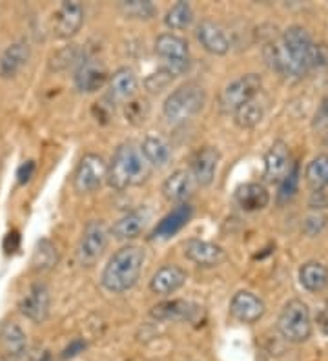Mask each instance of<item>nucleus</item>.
<instances>
[{
    "instance_id": "nucleus-9",
    "label": "nucleus",
    "mask_w": 328,
    "mask_h": 361,
    "mask_svg": "<svg viewBox=\"0 0 328 361\" xmlns=\"http://www.w3.org/2000/svg\"><path fill=\"white\" fill-rule=\"evenodd\" d=\"M106 177H108V164L104 163V159L97 154H86L80 159L73 173L75 192L92 194L97 188H101Z\"/></svg>"
},
{
    "instance_id": "nucleus-11",
    "label": "nucleus",
    "mask_w": 328,
    "mask_h": 361,
    "mask_svg": "<svg viewBox=\"0 0 328 361\" xmlns=\"http://www.w3.org/2000/svg\"><path fill=\"white\" fill-rule=\"evenodd\" d=\"M184 256L192 263L205 267V269H214L226 261V252L219 245L202 239H188L184 243Z\"/></svg>"
},
{
    "instance_id": "nucleus-37",
    "label": "nucleus",
    "mask_w": 328,
    "mask_h": 361,
    "mask_svg": "<svg viewBox=\"0 0 328 361\" xmlns=\"http://www.w3.org/2000/svg\"><path fill=\"white\" fill-rule=\"evenodd\" d=\"M312 126H314L315 130H323L328 126V95L320 102V106H317L314 121H312Z\"/></svg>"
},
{
    "instance_id": "nucleus-18",
    "label": "nucleus",
    "mask_w": 328,
    "mask_h": 361,
    "mask_svg": "<svg viewBox=\"0 0 328 361\" xmlns=\"http://www.w3.org/2000/svg\"><path fill=\"white\" fill-rule=\"evenodd\" d=\"M31 49L26 40H18L9 44L0 55V79H11L26 66L30 61Z\"/></svg>"
},
{
    "instance_id": "nucleus-16",
    "label": "nucleus",
    "mask_w": 328,
    "mask_h": 361,
    "mask_svg": "<svg viewBox=\"0 0 328 361\" xmlns=\"http://www.w3.org/2000/svg\"><path fill=\"white\" fill-rule=\"evenodd\" d=\"M221 154L215 146H202L192 159V176L199 186H210L215 179Z\"/></svg>"
},
{
    "instance_id": "nucleus-19",
    "label": "nucleus",
    "mask_w": 328,
    "mask_h": 361,
    "mask_svg": "<svg viewBox=\"0 0 328 361\" xmlns=\"http://www.w3.org/2000/svg\"><path fill=\"white\" fill-rule=\"evenodd\" d=\"M139 80H137L135 71L131 68H121L109 79L108 99L111 102H131L135 97Z\"/></svg>"
},
{
    "instance_id": "nucleus-8",
    "label": "nucleus",
    "mask_w": 328,
    "mask_h": 361,
    "mask_svg": "<svg viewBox=\"0 0 328 361\" xmlns=\"http://www.w3.org/2000/svg\"><path fill=\"white\" fill-rule=\"evenodd\" d=\"M109 230L102 221H90L83 232L79 247H77V259L84 267H92L101 259L108 247Z\"/></svg>"
},
{
    "instance_id": "nucleus-25",
    "label": "nucleus",
    "mask_w": 328,
    "mask_h": 361,
    "mask_svg": "<svg viewBox=\"0 0 328 361\" xmlns=\"http://www.w3.org/2000/svg\"><path fill=\"white\" fill-rule=\"evenodd\" d=\"M195 309L197 307H193L188 301L171 300L155 305L152 309V317L159 322H184V319H192Z\"/></svg>"
},
{
    "instance_id": "nucleus-21",
    "label": "nucleus",
    "mask_w": 328,
    "mask_h": 361,
    "mask_svg": "<svg viewBox=\"0 0 328 361\" xmlns=\"http://www.w3.org/2000/svg\"><path fill=\"white\" fill-rule=\"evenodd\" d=\"M150 221V210L146 207L135 208L130 214L123 216L117 221L111 228V233L119 241H128V239H135L140 235V232L146 228Z\"/></svg>"
},
{
    "instance_id": "nucleus-1",
    "label": "nucleus",
    "mask_w": 328,
    "mask_h": 361,
    "mask_svg": "<svg viewBox=\"0 0 328 361\" xmlns=\"http://www.w3.org/2000/svg\"><path fill=\"white\" fill-rule=\"evenodd\" d=\"M320 46L314 44L310 33L301 26H290L279 39L265 46L268 66L283 77L301 79L317 66Z\"/></svg>"
},
{
    "instance_id": "nucleus-10",
    "label": "nucleus",
    "mask_w": 328,
    "mask_h": 361,
    "mask_svg": "<svg viewBox=\"0 0 328 361\" xmlns=\"http://www.w3.org/2000/svg\"><path fill=\"white\" fill-rule=\"evenodd\" d=\"M49 305H51L49 288L44 283H35V285H31L30 292L22 298L18 309H20L22 316L28 317L30 322L42 323L49 316Z\"/></svg>"
},
{
    "instance_id": "nucleus-33",
    "label": "nucleus",
    "mask_w": 328,
    "mask_h": 361,
    "mask_svg": "<svg viewBox=\"0 0 328 361\" xmlns=\"http://www.w3.org/2000/svg\"><path fill=\"white\" fill-rule=\"evenodd\" d=\"M119 9L131 18H152L155 15V6L150 0H123Z\"/></svg>"
},
{
    "instance_id": "nucleus-4",
    "label": "nucleus",
    "mask_w": 328,
    "mask_h": 361,
    "mask_svg": "<svg viewBox=\"0 0 328 361\" xmlns=\"http://www.w3.org/2000/svg\"><path fill=\"white\" fill-rule=\"evenodd\" d=\"M206 104V92L201 84L186 82L168 95L162 114L171 124H181L195 117Z\"/></svg>"
},
{
    "instance_id": "nucleus-6",
    "label": "nucleus",
    "mask_w": 328,
    "mask_h": 361,
    "mask_svg": "<svg viewBox=\"0 0 328 361\" xmlns=\"http://www.w3.org/2000/svg\"><path fill=\"white\" fill-rule=\"evenodd\" d=\"M155 53L164 62V70L174 77L183 75L190 68V48L188 42L174 33H162L155 40Z\"/></svg>"
},
{
    "instance_id": "nucleus-28",
    "label": "nucleus",
    "mask_w": 328,
    "mask_h": 361,
    "mask_svg": "<svg viewBox=\"0 0 328 361\" xmlns=\"http://www.w3.org/2000/svg\"><path fill=\"white\" fill-rule=\"evenodd\" d=\"M265 114H267V102L257 95V97L252 99V101L246 102V104H243L233 111V121H236L239 128L250 130L261 123Z\"/></svg>"
},
{
    "instance_id": "nucleus-44",
    "label": "nucleus",
    "mask_w": 328,
    "mask_h": 361,
    "mask_svg": "<svg viewBox=\"0 0 328 361\" xmlns=\"http://www.w3.org/2000/svg\"><path fill=\"white\" fill-rule=\"evenodd\" d=\"M0 361H4V360H0Z\"/></svg>"
},
{
    "instance_id": "nucleus-38",
    "label": "nucleus",
    "mask_w": 328,
    "mask_h": 361,
    "mask_svg": "<svg viewBox=\"0 0 328 361\" xmlns=\"http://www.w3.org/2000/svg\"><path fill=\"white\" fill-rule=\"evenodd\" d=\"M324 225H327V217L315 214V216L306 217L303 228H305V232L308 233V235H317V233L324 228Z\"/></svg>"
},
{
    "instance_id": "nucleus-13",
    "label": "nucleus",
    "mask_w": 328,
    "mask_h": 361,
    "mask_svg": "<svg viewBox=\"0 0 328 361\" xmlns=\"http://www.w3.org/2000/svg\"><path fill=\"white\" fill-rule=\"evenodd\" d=\"M75 88L83 93H93L101 90L108 80V71L101 61L97 59H83L75 71Z\"/></svg>"
},
{
    "instance_id": "nucleus-41",
    "label": "nucleus",
    "mask_w": 328,
    "mask_h": 361,
    "mask_svg": "<svg viewBox=\"0 0 328 361\" xmlns=\"http://www.w3.org/2000/svg\"><path fill=\"white\" fill-rule=\"evenodd\" d=\"M84 348H86V341H84V339H73V341L62 350V360H71V357L79 356L80 353H84Z\"/></svg>"
},
{
    "instance_id": "nucleus-31",
    "label": "nucleus",
    "mask_w": 328,
    "mask_h": 361,
    "mask_svg": "<svg viewBox=\"0 0 328 361\" xmlns=\"http://www.w3.org/2000/svg\"><path fill=\"white\" fill-rule=\"evenodd\" d=\"M164 23H166V26L174 31H181L190 27L193 23L192 6H190L188 2H177V4H174L168 9L166 17H164Z\"/></svg>"
},
{
    "instance_id": "nucleus-17",
    "label": "nucleus",
    "mask_w": 328,
    "mask_h": 361,
    "mask_svg": "<svg viewBox=\"0 0 328 361\" xmlns=\"http://www.w3.org/2000/svg\"><path fill=\"white\" fill-rule=\"evenodd\" d=\"M197 39L212 55H226L230 51V39L226 31L214 20H202L197 27Z\"/></svg>"
},
{
    "instance_id": "nucleus-40",
    "label": "nucleus",
    "mask_w": 328,
    "mask_h": 361,
    "mask_svg": "<svg viewBox=\"0 0 328 361\" xmlns=\"http://www.w3.org/2000/svg\"><path fill=\"white\" fill-rule=\"evenodd\" d=\"M35 161H26V163H22L17 170V180L20 185H26L30 183L33 173H35Z\"/></svg>"
},
{
    "instance_id": "nucleus-5",
    "label": "nucleus",
    "mask_w": 328,
    "mask_h": 361,
    "mask_svg": "<svg viewBox=\"0 0 328 361\" xmlns=\"http://www.w3.org/2000/svg\"><path fill=\"white\" fill-rule=\"evenodd\" d=\"M281 336L290 343H303L312 336V322L308 305L301 300H292L284 305L277 319Z\"/></svg>"
},
{
    "instance_id": "nucleus-12",
    "label": "nucleus",
    "mask_w": 328,
    "mask_h": 361,
    "mask_svg": "<svg viewBox=\"0 0 328 361\" xmlns=\"http://www.w3.org/2000/svg\"><path fill=\"white\" fill-rule=\"evenodd\" d=\"M292 168L288 145L284 141H276L265 155V179L268 183H281L292 172Z\"/></svg>"
},
{
    "instance_id": "nucleus-3",
    "label": "nucleus",
    "mask_w": 328,
    "mask_h": 361,
    "mask_svg": "<svg viewBox=\"0 0 328 361\" xmlns=\"http://www.w3.org/2000/svg\"><path fill=\"white\" fill-rule=\"evenodd\" d=\"M148 173L150 164L145 155H142V152L135 148L131 142H124L111 155L106 180H108V185L111 188L123 192L130 186L140 185L148 177Z\"/></svg>"
},
{
    "instance_id": "nucleus-43",
    "label": "nucleus",
    "mask_w": 328,
    "mask_h": 361,
    "mask_svg": "<svg viewBox=\"0 0 328 361\" xmlns=\"http://www.w3.org/2000/svg\"><path fill=\"white\" fill-rule=\"evenodd\" d=\"M39 361H51V354H49V353H44L42 357H40Z\"/></svg>"
},
{
    "instance_id": "nucleus-42",
    "label": "nucleus",
    "mask_w": 328,
    "mask_h": 361,
    "mask_svg": "<svg viewBox=\"0 0 328 361\" xmlns=\"http://www.w3.org/2000/svg\"><path fill=\"white\" fill-rule=\"evenodd\" d=\"M317 325H320L321 332H323L324 336H328V300L324 301L323 309L317 314Z\"/></svg>"
},
{
    "instance_id": "nucleus-22",
    "label": "nucleus",
    "mask_w": 328,
    "mask_h": 361,
    "mask_svg": "<svg viewBox=\"0 0 328 361\" xmlns=\"http://www.w3.org/2000/svg\"><path fill=\"white\" fill-rule=\"evenodd\" d=\"M192 216H193L192 204L188 203L177 204V207H175L168 216H164L161 221H159V225L155 226V230H153V238L155 239L171 238V235H175V233L181 232L184 226L188 225Z\"/></svg>"
},
{
    "instance_id": "nucleus-14",
    "label": "nucleus",
    "mask_w": 328,
    "mask_h": 361,
    "mask_svg": "<svg viewBox=\"0 0 328 361\" xmlns=\"http://www.w3.org/2000/svg\"><path fill=\"white\" fill-rule=\"evenodd\" d=\"M265 310H267L265 301L248 290L237 292L232 298V303H230V314L236 317L237 322L246 323V325L259 322L265 316Z\"/></svg>"
},
{
    "instance_id": "nucleus-27",
    "label": "nucleus",
    "mask_w": 328,
    "mask_h": 361,
    "mask_svg": "<svg viewBox=\"0 0 328 361\" xmlns=\"http://www.w3.org/2000/svg\"><path fill=\"white\" fill-rule=\"evenodd\" d=\"M140 152H142L145 159L152 166H166L171 159V146L161 135L146 137L142 141V146H140Z\"/></svg>"
},
{
    "instance_id": "nucleus-26",
    "label": "nucleus",
    "mask_w": 328,
    "mask_h": 361,
    "mask_svg": "<svg viewBox=\"0 0 328 361\" xmlns=\"http://www.w3.org/2000/svg\"><path fill=\"white\" fill-rule=\"evenodd\" d=\"M299 283L308 292H323L328 286V267L320 261H308L299 270Z\"/></svg>"
},
{
    "instance_id": "nucleus-34",
    "label": "nucleus",
    "mask_w": 328,
    "mask_h": 361,
    "mask_svg": "<svg viewBox=\"0 0 328 361\" xmlns=\"http://www.w3.org/2000/svg\"><path fill=\"white\" fill-rule=\"evenodd\" d=\"M298 188H299V164H293L292 172H290L288 176L284 177V179L279 183V192H277V201H279V204L292 201L293 195L298 194Z\"/></svg>"
},
{
    "instance_id": "nucleus-20",
    "label": "nucleus",
    "mask_w": 328,
    "mask_h": 361,
    "mask_svg": "<svg viewBox=\"0 0 328 361\" xmlns=\"http://www.w3.org/2000/svg\"><path fill=\"white\" fill-rule=\"evenodd\" d=\"M186 283V272L177 264H166L153 274L152 281H150V290L153 294L168 295L174 294Z\"/></svg>"
},
{
    "instance_id": "nucleus-23",
    "label": "nucleus",
    "mask_w": 328,
    "mask_h": 361,
    "mask_svg": "<svg viewBox=\"0 0 328 361\" xmlns=\"http://www.w3.org/2000/svg\"><path fill=\"white\" fill-rule=\"evenodd\" d=\"M193 176L190 170H177L171 173L164 185H162V195L170 203L183 204L193 192Z\"/></svg>"
},
{
    "instance_id": "nucleus-7",
    "label": "nucleus",
    "mask_w": 328,
    "mask_h": 361,
    "mask_svg": "<svg viewBox=\"0 0 328 361\" xmlns=\"http://www.w3.org/2000/svg\"><path fill=\"white\" fill-rule=\"evenodd\" d=\"M262 80L257 73H248V75L239 77L219 95V106L223 111H236L243 104L250 102L261 93Z\"/></svg>"
},
{
    "instance_id": "nucleus-2",
    "label": "nucleus",
    "mask_w": 328,
    "mask_h": 361,
    "mask_svg": "<svg viewBox=\"0 0 328 361\" xmlns=\"http://www.w3.org/2000/svg\"><path fill=\"white\" fill-rule=\"evenodd\" d=\"M145 257V248L137 245H126L119 248L102 270V286L114 294H123L133 288L142 272Z\"/></svg>"
},
{
    "instance_id": "nucleus-32",
    "label": "nucleus",
    "mask_w": 328,
    "mask_h": 361,
    "mask_svg": "<svg viewBox=\"0 0 328 361\" xmlns=\"http://www.w3.org/2000/svg\"><path fill=\"white\" fill-rule=\"evenodd\" d=\"M306 183L314 190L328 185V155H317L306 166Z\"/></svg>"
},
{
    "instance_id": "nucleus-30",
    "label": "nucleus",
    "mask_w": 328,
    "mask_h": 361,
    "mask_svg": "<svg viewBox=\"0 0 328 361\" xmlns=\"http://www.w3.org/2000/svg\"><path fill=\"white\" fill-rule=\"evenodd\" d=\"M59 261V252L49 239H40L37 243L33 256H31V269L35 272H48Z\"/></svg>"
},
{
    "instance_id": "nucleus-24",
    "label": "nucleus",
    "mask_w": 328,
    "mask_h": 361,
    "mask_svg": "<svg viewBox=\"0 0 328 361\" xmlns=\"http://www.w3.org/2000/svg\"><path fill=\"white\" fill-rule=\"evenodd\" d=\"M236 201L243 210L257 212L268 207V203H270V194L259 183H246V185H241L236 190Z\"/></svg>"
},
{
    "instance_id": "nucleus-35",
    "label": "nucleus",
    "mask_w": 328,
    "mask_h": 361,
    "mask_svg": "<svg viewBox=\"0 0 328 361\" xmlns=\"http://www.w3.org/2000/svg\"><path fill=\"white\" fill-rule=\"evenodd\" d=\"M83 59H80V51L75 46H70V48H64L53 57L51 68L53 70H68L70 66H75V64H80Z\"/></svg>"
},
{
    "instance_id": "nucleus-39",
    "label": "nucleus",
    "mask_w": 328,
    "mask_h": 361,
    "mask_svg": "<svg viewBox=\"0 0 328 361\" xmlns=\"http://www.w3.org/2000/svg\"><path fill=\"white\" fill-rule=\"evenodd\" d=\"M2 247H4V252L8 256L9 254H15V252L20 248V233H18L17 230H11V232L6 233Z\"/></svg>"
},
{
    "instance_id": "nucleus-36",
    "label": "nucleus",
    "mask_w": 328,
    "mask_h": 361,
    "mask_svg": "<svg viewBox=\"0 0 328 361\" xmlns=\"http://www.w3.org/2000/svg\"><path fill=\"white\" fill-rule=\"evenodd\" d=\"M171 80H174V75H171L168 70L161 68L157 73H152V75L146 79L145 84H146V88H148L152 93H161L162 90L168 88V84H170Z\"/></svg>"
},
{
    "instance_id": "nucleus-15",
    "label": "nucleus",
    "mask_w": 328,
    "mask_h": 361,
    "mask_svg": "<svg viewBox=\"0 0 328 361\" xmlns=\"http://www.w3.org/2000/svg\"><path fill=\"white\" fill-rule=\"evenodd\" d=\"M84 8L80 2H64L53 18V33L59 39H70L83 27Z\"/></svg>"
},
{
    "instance_id": "nucleus-29",
    "label": "nucleus",
    "mask_w": 328,
    "mask_h": 361,
    "mask_svg": "<svg viewBox=\"0 0 328 361\" xmlns=\"http://www.w3.org/2000/svg\"><path fill=\"white\" fill-rule=\"evenodd\" d=\"M0 343H2L8 356L20 357L28 348V336L17 323H6L2 332H0Z\"/></svg>"
}]
</instances>
